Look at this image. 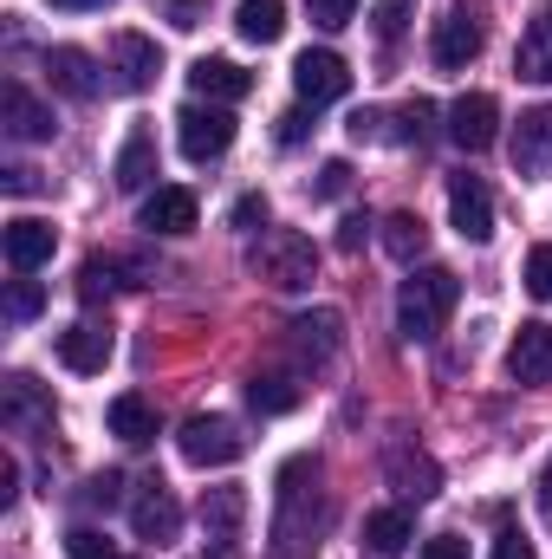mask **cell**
<instances>
[{"instance_id": "cell-1", "label": "cell", "mask_w": 552, "mask_h": 559, "mask_svg": "<svg viewBox=\"0 0 552 559\" xmlns=\"http://www.w3.org/2000/svg\"><path fill=\"white\" fill-rule=\"evenodd\" d=\"M325 527V495H319V455H286L274 481V527L267 559H312Z\"/></svg>"}, {"instance_id": "cell-2", "label": "cell", "mask_w": 552, "mask_h": 559, "mask_svg": "<svg viewBox=\"0 0 552 559\" xmlns=\"http://www.w3.org/2000/svg\"><path fill=\"white\" fill-rule=\"evenodd\" d=\"M455 299H461V280L448 274V267H416V274L397 286V332H404L410 345L442 338Z\"/></svg>"}, {"instance_id": "cell-3", "label": "cell", "mask_w": 552, "mask_h": 559, "mask_svg": "<svg viewBox=\"0 0 552 559\" xmlns=\"http://www.w3.org/2000/svg\"><path fill=\"white\" fill-rule=\"evenodd\" d=\"M254 274L279 286V293H299V286H312L319 280V248H312V235H299V228H274V235H261V248H254Z\"/></svg>"}, {"instance_id": "cell-4", "label": "cell", "mask_w": 552, "mask_h": 559, "mask_svg": "<svg viewBox=\"0 0 552 559\" xmlns=\"http://www.w3.org/2000/svg\"><path fill=\"white\" fill-rule=\"evenodd\" d=\"M176 449L195 468H228V462L248 455V436H241V423H228V417H189L176 429Z\"/></svg>"}, {"instance_id": "cell-5", "label": "cell", "mask_w": 552, "mask_h": 559, "mask_svg": "<svg viewBox=\"0 0 552 559\" xmlns=\"http://www.w3.org/2000/svg\"><path fill=\"white\" fill-rule=\"evenodd\" d=\"M176 143H182L189 163H215V156H228V143H235V111H228V105H182V118H176Z\"/></svg>"}, {"instance_id": "cell-6", "label": "cell", "mask_w": 552, "mask_h": 559, "mask_svg": "<svg viewBox=\"0 0 552 559\" xmlns=\"http://www.w3.org/2000/svg\"><path fill=\"white\" fill-rule=\"evenodd\" d=\"M292 92H299V105H332V98H345L351 92V66L332 52V46H305L299 59H292Z\"/></svg>"}, {"instance_id": "cell-7", "label": "cell", "mask_w": 552, "mask_h": 559, "mask_svg": "<svg viewBox=\"0 0 552 559\" xmlns=\"http://www.w3.org/2000/svg\"><path fill=\"white\" fill-rule=\"evenodd\" d=\"M481 20H475V7H448L442 20H435V39H429V59H435V72H468L475 59H481Z\"/></svg>"}, {"instance_id": "cell-8", "label": "cell", "mask_w": 552, "mask_h": 559, "mask_svg": "<svg viewBox=\"0 0 552 559\" xmlns=\"http://www.w3.org/2000/svg\"><path fill=\"white\" fill-rule=\"evenodd\" d=\"M448 222H455V235L461 241H494V195H488V182L481 176H448Z\"/></svg>"}, {"instance_id": "cell-9", "label": "cell", "mask_w": 552, "mask_h": 559, "mask_svg": "<svg viewBox=\"0 0 552 559\" xmlns=\"http://www.w3.org/2000/svg\"><path fill=\"white\" fill-rule=\"evenodd\" d=\"M111 352H118V338H111V325H98V319H79V325L59 332V365L79 371V378H98V371L111 365Z\"/></svg>"}, {"instance_id": "cell-10", "label": "cell", "mask_w": 552, "mask_h": 559, "mask_svg": "<svg viewBox=\"0 0 552 559\" xmlns=\"http://www.w3.org/2000/svg\"><path fill=\"white\" fill-rule=\"evenodd\" d=\"M0 248H7V267H13V274H39V267L52 261L59 235H52V222H39V215H13L7 235H0Z\"/></svg>"}, {"instance_id": "cell-11", "label": "cell", "mask_w": 552, "mask_h": 559, "mask_svg": "<svg viewBox=\"0 0 552 559\" xmlns=\"http://www.w3.org/2000/svg\"><path fill=\"white\" fill-rule=\"evenodd\" d=\"M448 138L461 143L468 156L488 150V143L501 138V105H494L488 92H461V98L448 105Z\"/></svg>"}, {"instance_id": "cell-12", "label": "cell", "mask_w": 552, "mask_h": 559, "mask_svg": "<svg viewBox=\"0 0 552 559\" xmlns=\"http://www.w3.org/2000/svg\"><path fill=\"white\" fill-rule=\"evenodd\" d=\"M384 481L404 495V501H435V488H442V468L416 449V442H391V455H384Z\"/></svg>"}, {"instance_id": "cell-13", "label": "cell", "mask_w": 552, "mask_h": 559, "mask_svg": "<svg viewBox=\"0 0 552 559\" xmlns=\"http://www.w3.org/2000/svg\"><path fill=\"white\" fill-rule=\"evenodd\" d=\"M46 79H52V92L79 98V105H92V98L105 92L98 59H92V52H79V46H46Z\"/></svg>"}, {"instance_id": "cell-14", "label": "cell", "mask_w": 552, "mask_h": 559, "mask_svg": "<svg viewBox=\"0 0 552 559\" xmlns=\"http://www.w3.org/2000/svg\"><path fill=\"white\" fill-rule=\"evenodd\" d=\"M286 345H292V358H305V365H325V358L345 345V319H338L332 306H319V312H299V319L286 325Z\"/></svg>"}, {"instance_id": "cell-15", "label": "cell", "mask_w": 552, "mask_h": 559, "mask_svg": "<svg viewBox=\"0 0 552 559\" xmlns=\"http://www.w3.org/2000/svg\"><path fill=\"white\" fill-rule=\"evenodd\" d=\"M507 378H514V384H552V325L547 319H533V325L514 332V345H507Z\"/></svg>"}, {"instance_id": "cell-16", "label": "cell", "mask_w": 552, "mask_h": 559, "mask_svg": "<svg viewBox=\"0 0 552 559\" xmlns=\"http://www.w3.org/2000/svg\"><path fill=\"white\" fill-rule=\"evenodd\" d=\"M0 124H7V138H20V143H52L59 138L52 105H39L26 85H7V92H0Z\"/></svg>"}, {"instance_id": "cell-17", "label": "cell", "mask_w": 552, "mask_h": 559, "mask_svg": "<svg viewBox=\"0 0 552 559\" xmlns=\"http://www.w3.org/2000/svg\"><path fill=\"white\" fill-rule=\"evenodd\" d=\"M0 417H7V429H52V397H46V384L26 378V371H13V378L0 384Z\"/></svg>"}, {"instance_id": "cell-18", "label": "cell", "mask_w": 552, "mask_h": 559, "mask_svg": "<svg viewBox=\"0 0 552 559\" xmlns=\"http://www.w3.org/2000/svg\"><path fill=\"white\" fill-rule=\"evenodd\" d=\"M131 527H137V540H149V547H169L176 540L182 508H176V495L163 481H143V495L131 501Z\"/></svg>"}, {"instance_id": "cell-19", "label": "cell", "mask_w": 552, "mask_h": 559, "mask_svg": "<svg viewBox=\"0 0 552 559\" xmlns=\"http://www.w3.org/2000/svg\"><path fill=\"white\" fill-rule=\"evenodd\" d=\"M514 169L520 176H552V105L520 111V124H514Z\"/></svg>"}, {"instance_id": "cell-20", "label": "cell", "mask_w": 552, "mask_h": 559, "mask_svg": "<svg viewBox=\"0 0 552 559\" xmlns=\"http://www.w3.org/2000/svg\"><path fill=\"white\" fill-rule=\"evenodd\" d=\"M111 66H118V85L124 92H149L156 72H163V52H156L149 33H118L111 39Z\"/></svg>"}, {"instance_id": "cell-21", "label": "cell", "mask_w": 552, "mask_h": 559, "mask_svg": "<svg viewBox=\"0 0 552 559\" xmlns=\"http://www.w3.org/2000/svg\"><path fill=\"white\" fill-rule=\"evenodd\" d=\"M189 92L208 98V105H235V98L254 92V72H241L235 59H195L189 66Z\"/></svg>"}, {"instance_id": "cell-22", "label": "cell", "mask_w": 552, "mask_h": 559, "mask_svg": "<svg viewBox=\"0 0 552 559\" xmlns=\"http://www.w3.org/2000/svg\"><path fill=\"white\" fill-rule=\"evenodd\" d=\"M514 72L533 79V85H552V0L533 7V20L520 33V52H514Z\"/></svg>"}, {"instance_id": "cell-23", "label": "cell", "mask_w": 552, "mask_h": 559, "mask_svg": "<svg viewBox=\"0 0 552 559\" xmlns=\"http://www.w3.org/2000/svg\"><path fill=\"white\" fill-rule=\"evenodd\" d=\"M137 222L149 235H195V195L189 189H149Z\"/></svg>"}, {"instance_id": "cell-24", "label": "cell", "mask_w": 552, "mask_h": 559, "mask_svg": "<svg viewBox=\"0 0 552 559\" xmlns=\"http://www.w3.org/2000/svg\"><path fill=\"white\" fill-rule=\"evenodd\" d=\"M111 176H118V189H149V176H156V131L149 124H131V138L118 150V163H111Z\"/></svg>"}, {"instance_id": "cell-25", "label": "cell", "mask_w": 552, "mask_h": 559, "mask_svg": "<svg viewBox=\"0 0 552 559\" xmlns=\"http://www.w3.org/2000/svg\"><path fill=\"white\" fill-rule=\"evenodd\" d=\"M105 429H111L118 442L143 449V442H156V404H149V397H137V391H124V397H111V411H105Z\"/></svg>"}, {"instance_id": "cell-26", "label": "cell", "mask_w": 552, "mask_h": 559, "mask_svg": "<svg viewBox=\"0 0 552 559\" xmlns=\"http://www.w3.org/2000/svg\"><path fill=\"white\" fill-rule=\"evenodd\" d=\"M248 521V488H208L202 495V534L208 540H235Z\"/></svg>"}, {"instance_id": "cell-27", "label": "cell", "mask_w": 552, "mask_h": 559, "mask_svg": "<svg viewBox=\"0 0 552 559\" xmlns=\"http://www.w3.org/2000/svg\"><path fill=\"white\" fill-rule=\"evenodd\" d=\"M410 540H416L410 508H377V514H364V547H371V554L397 559L404 547H410Z\"/></svg>"}, {"instance_id": "cell-28", "label": "cell", "mask_w": 552, "mask_h": 559, "mask_svg": "<svg viewBox=\"0 0 552 559\" xmlns=\"http://www.w3.org/2000/svg\"><path fill=\"white\" fill-rule=\"evenodd\" d=\"M299 378L292 371H254L248 378V404L261 411V417H286V411H299Z\"/></svg>"}, {"instance_id": "cell-29", "label": "cell", "mask_w": 552, "mask_h": 559, "mask_svg": "<svg viewBox=\"0 0 552 559\" xmlns=\"http://www.w3.org/2000/svg\"><path fill=\"white\" fill-rule=\"evenodd\" d=\"M235 26H241L248 46H274L279 33H286V0H241L235 7Z\"/></svg>"}, {"instance_id": "cell-30", "label": "cell", "mask_w": 552, "mask_h": 559, "mask_svg": "<svg viewBox=\"0 0 552 559\" xmlns=\"http://www.w3.org/2000/svg\"><path fill=\"white\" fill-rule=\"evenodd\" d=\"M422 248H429V228H422V215L397 209V215L384 222V254H391V261H404V267H416V261H422Z\"/></svg>"}, {"instance_id": "cell-31", "label": "cell", "mask_w": 552, "mask_h": 559, "mask_svg": "<svg viewBox=\"0 0 552 559\" xmlns=\"http://www.w3.org/2000/svg\"><path fill=\"white\" fill-rule=\"evenodd\" d=\"M39 306H46V286H39L33 274L7 280V319H13V325H26V319H39Z\"/></svg>"}, {"instance_id": "cell-32", "label": "cell", "mask_w": 552, "mask_h": 559, "mask_svg": "<svg viewBox=\"0 0 552 559\" xmlns=\"http://www.w3.org/2000/svg\"><path fill=\"white\" fill-rule=\"evenodd\" d=\"M111 293H118L111 261H105V254H92V261L79 267V299H85V306H98V299H111Z\"/></svg>"}, {"instance_id": "cell-33", "label": "cell", "mask_w": 552, "mask_h": 559, "mask_svg": "<svg viewBox=\"0 0 552 559\" xmlns=\"http://www.w3.org/2000/svg\"><path fill=\"white\" fill-rule=\"evenodd\" d=\"M429 124H435V105H429V98H410V105L397 111V143H422Z\"/></svg>"}, {"instance_id": "cell-34", "label": "cell", "mask_w": 552, "mask_h": 559, "mask_svg": "<svg viewBox=\"0 0 552 559\" xmlns=\"http://www.w3.org/2000/svg\"><path fill=\"white\" fill-rule=\"evenodd\" d=\"M65 554H72V559H124L105 534H98V527H72V534H65Z\"/></svg>"}, {"instance_id": "cell-35", "label": "cell", "mask_w": 552, "mask_h": 559, "mask_svg": "<svg viewBox=\"0 0 552 559\" xmlns=\"http://www.w3.org/2000/svg\"><path fill=\"white\" fill-rule=\"evenodd\" d=\"M345 189H351V163H345V156H332V163L312 176V195H319V202H338Z\"/></svg>"}, {"instance_id": "cell-36", "label": "cell", "mask_w": 552, "mask_h": 559, "mask_svg": "<svg viewBox=\"0 0 552 559\" xmlns=\"http://www.w3.org/2000/svg\"><path fill=\"white\" fill-rule=\"evenodd\" d=\"M118 501H124V475L118 468H105V475L85 481V508H118Z\"/></svg>"}, {"instance_id": "cell-37", "label": "cell", "mask_w": 552, "mask_h": 559, "mask_svg": "<svg viewBox=\"0 0 552 559\" xmlns=\"http://www.w3.org/2000/svg\"><path fill=\"white\" fill-rule=\"evenodd\" d=\"M305 13H312V26H325V33H338V26H351V13H358V0H305Z\"/></svg>"}, {"instance_id": "cell-38", "label": "cell", "mask_w": 552, "mask_h": 559, "mask_svg": "<svg viewBox=\"0 0 552 559\" xmlns=\"http://www.w3.org/2000/svg\"><path fill=\"white\" fill-rule=\"evenodd\" d=\"M527 293H533V299H552V241L527 254Z\"/></svg>"}, {"instance_id": "cell-39", "label": "cell", "mask_w": 552, "mask_h": 559, "mask_svg": "<svg viewBox=\"0 0 552 559\" xmlns=\"http://www.w3.org/2000/svg\"><path fill=\"white\" fill-rule=\"evenodd\" d=\"M404 26H410V0H377V39L391 46Z\"/></svg>"}, {"instance_id": "cell-40", "label": "cell", "mask_w": 552, "mask_h": 559, "mask_svg": "<svg viewBox=\"0 0 552 559\" xmlns=\"http://www.w3.org/2000/svg\"><path fill=\"white\" fill-rule=\"evenodd\" d=\"M494 559H540V547H533L520 527H501V534H494Z\"/></svg>"}, {"instance_id": "cell-41", "label": "cell", "mask_w": 552, "mask_h": 559, "mask_svg": "<svg viewBox=\"0 0 552 559\" xmlns=\"http://www.w3.org/2000/svg\"><path fill=\"white\" fill-rule=\"evenodd\" d=\"M0 189H7V195H39L46 182H39V169H26V163H13V169H0Z\"/></svg>"}, {"instance_id": "cell-42", "label": "cell", "mask_w": 552, "mask_h": 559, "mask_svg": "<svg viewBox=\"0 0 552 559\" xmlns=\"http://www.w3.org/2000/svg\"><path fill=\"white\" fill-rule=\"evenodd\" d=\"M235 228H241V235L267 228V195H241V202H235Z\"/></svg>"}, {"instance_id": "cell-43", "label": "cell", "mask_w": 552, "mask_h": 559, "mask_svg": "<svg viewBox=\"0 0 552 559\" xmlns=\"http://www.w3.org/2000/svg\"><path fill=\"white\" fill-rule=\"evenodd\" d=\"M364 241H371V222H364V215H345V222H338V254H358Z\"/></svg>"}, {"instance_id": "cell-44", "label": "cell", "mask_w": 552, "mask_h": 559, "mask_svg": "<svg viewBox=\"0 0 552 559\" xmlns=\"http://www.w3.org/2000/svg\"><path fill=\"white\" fill-rule=\"evenodd\" d=\"M416 559H468V540L461 534H435V540H422Z\"/></svg>"}, {"instance_id": "cell-45", "label": "cell", "mask_w": 552, "mask_h": 559, "mask_svg": "<svg viewBox=\"0 0 552 559\" xmlns=\"http://www.w3.org/2000/svg\"><path fill=\"white\" fill-rule=\"evenodd\" d=\"M305 131H312V118H305V111H286V118H279V150H292V143H305Z\"/></svg>"}, {"instance_id": "cell-46", "label": "cell", "mask_w": 552, "mask_h": 559, "mask_svg": "<svg viewBox=\"0 0 552 559\" xmlns=\"http://www.w3.org/2000/svg\"><path fill=\"white\" fill-rule=\"evenodd\" d=\"M208 7H215V0H169V20H176V26H202Z\"/></svg>"}, {"instance_id": "cell-47", "label": "cell", "mask_w": 552, "mask_h": 559, "mask_svg": "<svg viewBox=\"0 0 552 559\" xmlns=\"http://www.w3.org/2000/svg\"><path fill=\"white\" fill-rule=\"evenodd\" d=\"M13 495H20V462H13V455H0V508H7Z\"/></svg>"}, {"instance_id": "cell-48", "label": "cell", "mask_w": 552, "mask_h": 559, "mask_svg": "<svg viewBox=\"0 0 552 559\" xmlns=\"http://www.w3.org/2000/svg\"><path fill=\"white\" fill-rule=\"evenodd\" d=\"M377 124H384L377 111H351V124H345V131H351V143H364V138H377Z\"/></svg>"}, {"instance_id": "cell-49", "label": "cell", "mask_w": 552, "mask_h": 559, "mask_svg": "<svg viewBox=\"0 0 552 559\" xmlns=\"http://www.w3.org/2000/svg\"><path fill=\"white\" fill-rule=\"evenodd\" d=\"M46 7H65V13H105L111 0H46Z\"/></svg>"}, {"instance_id": "cell-50", "label": "cell", "mask_w": 552, "mask_h": 559, "mask_svg": "<svg viewBox=\"0 0 552 559\" xmlns=\"http://www.w3.org/2000/svg\"><path fill=\"white\" fill-rule=\"evenodd\" d=\"M540 508H547V521H552V455H547V468H540Z\"/></svg>"}, {"instance_id": "cell-51", "label": "cell", "mask_w": 552, "mask_h": 559, "mask_svg": "<svg viewBox=\"0 0 552 559\" xmlns=\"http://www.w3.org/2000/svg\"><path fill=\"white\" fill-rule=\"evenodd\" d=\"M202 559H235V540H215V547H208Z\"/></svg>"}]
</instances>
